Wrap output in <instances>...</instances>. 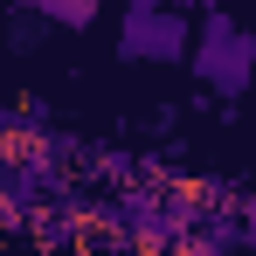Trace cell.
Instances as JSON below:
<instances>
[{"label": "cell", "mask_w": 256, "mask_h": 256, "mask_svg": "<svg viewBox=\"0 0 256 256\" xmlns=\"http://www.w3.org/2000/svg\"><path fill=\"white\" fill-rule=\"evenodd\" d=\"M194 76H201V90H214V97H242L250 90V76H256V42L222 14V7H208L201 14V42H187V56H180Z\"/></svg>", "instance_id": "1"}, {"label": "cell", "mask_w": 256, "mask_h": 256, "mask_svg": "<svg viewBox=\"0 0 256 256\" xmlns=\"http://www.w3.org/2000/svg\"><path fill=\"white\" fill-rule=\"evenodd\" d=\"M166 7H180V14H187V7H208V0H166Z\"/></svg>", "instance_id": "5"}, {"label": "cell", "mask_w": 256, "mask_h": 256, "mask_svg": "<svg viewBox=\"0 0 256 256\" xmlns=\"http://www.w3.org/2000/svg\"><path fill=\"white\" fill-rule=\"evenodd\" d=\"M7 214H14V208H7V180H0V222H7Z\"/></svg>", "instance_id": "6"}, {"label": "cell", "mask_w": 256, "mask_h": 256, "mask_svg": "<svg viewBox=\"0 0 256 256\" xmlns=\"http://www.w3.org/2000/svg\"><path fill=\"white\" fill-rule=\"evenodd\" d=\"M194 42L187 14L160 7V0H125V21H118V56L125 62H180Z\"/></svg>", "instance_id": "2"}, {"label": "cell", "mask_w": 256, "mask_h": 256, "mask_svg": "<svg viewBox=\"0 0 256 256\" xmlns=\"http://www.w3.org/2000/svg\"><path fill=\"white\" fill-rule=\"evenodd\" d=\"M35 35H42V21H28V0H21V14H14V48H35Z\"/></svg>", "instance_id": "4"}, {"label": "cell", "mask_w": 256, "mask_h": 256, "mask_svg": "<svg viewBox=\"0 0 256 256\" xmlns=\"http://www.w3.org/2000/svg\"><path fill=\"white\" fill-rule=\"evenodd\" d=\"M28 7H35V21L62 28V35H84V28H97V14H104V0H28Z\"/></svg>", "instance_id": "3"}]
</instances>
